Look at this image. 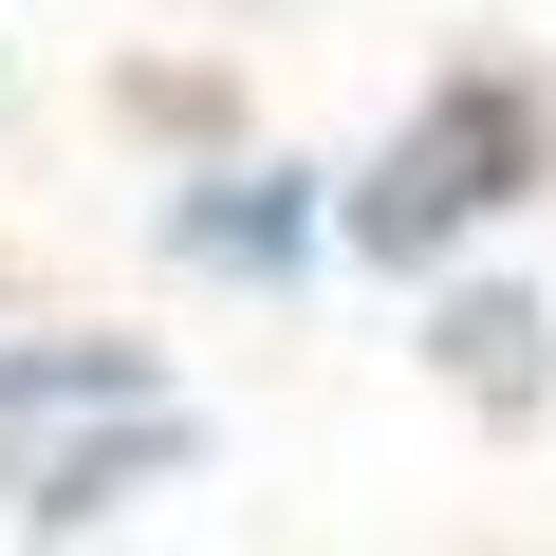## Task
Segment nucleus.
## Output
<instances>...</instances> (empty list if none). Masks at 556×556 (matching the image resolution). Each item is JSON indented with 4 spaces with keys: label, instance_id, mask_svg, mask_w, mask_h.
<instances>
[{
    "label": "nucleus",
    "instance_id": "4",
    "mask_svg": "<svg viewBox=\"0 0 556 556\" xmlns=\"http://www.w3.org/2000/svg\"><path fill=\"white\" fill-rule=\"evenodd\" d=\"M519 334H538L519 298H445V316H427V353H445L482 408H538V353H519Z\"/></svg>",
    "mask_w": 556,
    "mask_h": 556
},
{
    "label": "nucleus",
    "instance_id": "2",
    "mask_svg": "<svg viewBox=\"0 0 556 556\" xmlns=\"http://www.w3.org/2000/svg\"><path fill=\"white\" fill-rule=\"evenodd\" d=\"M316 241H334V186H316V167H204V186L167 204V260L241 278V298H278V278H316Z\"/></svg>",
    "mask_w": 556,
    "mask_h": 556
},
{
    "label": "nucleus",
    "instance_id": "3",
    "mask_svg": "<svg viewBox=\"0 0 556 556\" xmlns=\"http://www.w3.org/2000/svg\"><path fill=\"white\" fill-rule=\"evenodd\" d=\"M130 390H167L149 334H0V445H38L75 408H130Z\"/></svg>",
    "mask_w": 556,
    "mask_h": 556
},
{
    "label": "nucleus",
    "instance_id": "1",
    "mask_svg": "<svg viewBox=\"0 0 556 556\" xmlns=\"http://www.w3.org/2000/svg\"><path fill=\"white\" fill-rule=\"evenodd\" d=\"M538 167H556V93H538L519 56H464V75H445V93H427V112H408V130L334 186V241L427 278V260H445V241H482Z\"/></svg>",
    "mask_w": 556,
    "mask_h": 556
}]
</instances>
